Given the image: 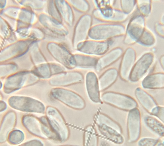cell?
<instances>
[{
	"mask_svg": "<svg viewBox=\"0 0 164 146\" xmlns=\"http://www.w3.org/2000/svg\"><path fill=\"white\" fill-rule=\"evenodd\" d=\"M134 93L140 104L150 114L158 106L153 98L143 88L140 87L137 88L135 90Z\"/></svg>",
	"mask_w": 164,
	"mask_h": 146,
	"instance_id": "obj_14",
	"label": "cell"
},
{
	"mask_svg": "<svg viewBox=\"0 0 164 146\" xmlns=\"http://www.w3.org/2000/svg\"><path fill=\"white\" fill-rule=\"evenodd\" d=\"M83 146H98V136L94 126L89 125L84 131Z\"/></svg>",
	"mask_w": 164,
	"mask_h": 146,
	"instance_id": "obj_19",
	"label": "cell"
},
{
	"mask_svg": "<svg viewBox=\"0 0 164 146\" xmlns=\"http://www.w3.org/2000/svg\"><path fill=\"white\" fill-rule=\"evenodd\" d=\"M151 57H144L134 65L130 76L129 80L135 82L139 80L145 74L152 62Z\"/></svg>",
	"mask_w": 164,
	"mask_h": 146,
	"instance_id": "obj_12",
	"label": "cell"
},
{
	"mask_svg": "<svg viewBox=\"0 0 164 146\" xmlns=\"http://www.w3.org/2000/svg\"><path fill=\"white\" fill-rule=\"evenodd\" d=\"M142 130L141 114L136 108L128 111L127 119V140L130 143L137 142L140 138Z\"/></svg>",
	"mask_w": 164,
	"mask_h": 146,
	"instance_id": "obj_6",
	"label": "cell"
},
{
	"mask_svg": "<svg viewBox=\"0 0 164 146\" xmlns=\"http://www.w3.org/2000/svg\"><path fill=\"white\" fill-rule=\"evenodd\" d=\"M1 104L2 105V106H3V107L1 108V111H3L5 109H6V104L3 102H1Z\"/></svg>",
	"mask_w": 164,
	"mask_h": 146,
	"instance_id": "obj_26",
	"label": "cell"
},
{
	"mask_svg": "<svg viewBox=\"0 0 164 146\" xmlns=\"http://www.w3.org/2000/svg\"><path fill=\"white\" fill-rule=\"evenodd\" d=\"M9 103L14 109L21 111L42 113L45 111L44 106L41 102L29 97H12Z\"/></svg>",
	"mask_w": 164,
	"mask_h": 146,
	"instance_id": "obj_7",
	"label": "cell"
},
{
	"mask_svg": "<svg viewBox=\"0 0 164 146\" xmlns=\"http://www.w3.org/2000/svg\"><path fill=\"white\" fill-rule=\"evenodd\" d=\"M73 146V145H61V146Z\"/></svg>",
	"mask_w": 164,
	"mask_h": 146,
	"instance_id": "obj_27",
	"label": "cell"
},
{
	"mask_svg": "<svg viewBox=\"0 0 164 146\" xmlns=\"http://www.w3.org/2000/svg\"><path fill=\"white\" fill-rule=\"evenodd\" d=\"M42 141L38 139H34L22 143L17 146H44Z\"/></svg>",
	"mask_w": 164,
	"mask_h": 146,
	"instance_id": "obj_24",
	"label": "cell"
},
{
	"mask_svg": "<svg viewBox=\"0 0 164 146\" xmlns=\"http://www.w3.org/2000/svg\"><path fill=\"white\" fill-rule=\"evenodd\" d=\"M16 121V115L13 112H9L4 116L1 125L0 141L1 143L7 141L9 134L14 130Z\"/></svg>",
	"mask_w": 164,
	"mask_h": 146,
	"instance_id": "obj_13",
	"label": "cell"
},
{
	"mask_svg": "<svg viewBox=\"0 0 164 146\" xmlns=\"http://www.w3.org/2000/svg\"><path fill=\"white\" fill-rule=\"evenodd\" d=\"M37 80V77L30 72H19L7 80L4 84V91L7 93L11 92L22 87L33 84Z\"/></svg>",
	"mask_w": 164,
	"mask_h": 146,
	"instance_id": "obj_8",
	"label": "cell"
},
{
	"mask_svg": "<svg viewBox=\"0 0 164 146\" xmlns=\"http://www.w3.org/2000/svg\"><path fill=\"white\" fill-rule=\"evenodd\" d=\"M84 78L80 72L77 70L65 71L54 76L49 80L52 86H65L83 82Z\"/></svg>",
	"mask_w": 164,
	"mask_h": 146,
	"instance_id": "obj_9",
	"label": "cell"
},
{
	"mask_svg": "<svg viewBox=\"0 0 164 146\" xmlns=\"http://www.w3.org/2000/svg\"><path fill=\"white\" fill-rule=\"evenodd\" d=\"M102 102L124 111H129L138 108L136 101L128 95L112 91L106 92L101 97Z\"/></svg>",
	"mask_w": 164,
	"mask_h": 146,
	"instance_id": "obj_5",
	"label": "cell"
},
{
	"mask_svg": "<svg viewBox=\"0 0 164 146\" xmlns=\"http://www.w3.org/2000/svg\"><path fill=\"white\" fill-rule=\"evenodd\" d=\"M75 68H95L98 58L95 56L82 53L73 54Z\"/></svg>",
	"mask_w": 164,
	"mask_h": 146,
	"instance_id": "obj_17",
	"label": "cell"
},
{
	"mask_svg": "<svg viewBox=\"0 0 164 146\" xmlns=\"http://www.w3.org/2000/svg\"><path fill=\"white\" fill-rule=\"evenodd\" d=\"M22 123L25 128L32 135L40 139L59 143L46 117L38 118L32 115H25L22 118Z\"/></svg>",
	"mask_w": 164,
	"mask_h": 146,
	"instance_id": "obj_2",
	"label": "cell"
},
{
	"mask_svg": "<svg viewBox=\"0 0 164 146\" xmlns=\"http://www.w3.org/2000/svg\"><path fill=\"white\" fill-rule=\"evenodd\" d=\"M144 122L146 127L151 132L160 137H164L163 122L155 117L147 116L144 118Z\"/></svg>",
	"mask_w": 164,
	"mask_h": 146,
	"instance_id": "obj_18",
	"label": "cell"
},
{
	"mask_svg": "<svg viewBox=\"0 0 164 146\" xmlns=\"http://www.w3.org/2000/svg\"><path fill=\"white\" fill-rule=\"evenodd\" d=\"M118 75V71L114 68H109L103 72L98 78L100 92L112 86L116 80Z\"/></svg>",
	"mask_w": 164,
	"mask_h": 146,
	"instance_id": "obj_16",
	"label": "cell"
},
{
	"mask_svg": "<svg viewBox=\"0 0 164 146\" xmlns=\"http://www.w3.org/2000/svg\"><path fill=\"white\" fill-rule=\"evenodd\" d=\"M91 23V17L87 14L81 16L77 21L73 36V44L75 48L78 44L87 40Z\"/></svg>",
	"mask_w": 164,
	"mask_h": 146,
	"instance_id": "obj_10",
	"label": "cell"
},
{
	"mask_svg": "<svg viewBox=\"0 0 164 146\" xmlns=\"http://www.w3.org/2000/svg\"><path fill=\"white\" fill-rule=\"evenodd\" d=\"M94 126L98 136L117 145L124 141L120 125L107 115L100 113L96 116Z\"/></svg>",
	"mask_w": 164,
	"mask_h": 146,
	"instance_id": "obj_1",
	"label": "cell"
},
{
	"mask_svg": "<svg viewBox=\"0 0 164 146\" xmlns=\"http://www.w3.org/2000/svg\"><path fill=\"white\" fill-rule=\"evenodd\" d=\"M25 137L24 133L21 130L14 129L9 134L7 141L11 145H19L24 141Z\"/></svg>",
	"mask_w": 164,
	"mask_h": 146,
	"instance_id": "obj_21",
	"label": "cell"
},
{
	"mask_svg": "<svg viewBox=\"0 0 164 146\" xmlns=\"http://www.w3.org/2000/svg\"><path fill=\"white\" fill-rule=\"evenodd\" d=\"M85 79L87 93L90 100L95 103H101L98 78L95 73L92 71L88 72Z\"/></svg>",
	"mask_w": 164,
	"mask_h": 146,
	"instance_id": "obj_11",
	"label": "cell"
},
{
	"mask_svg": "<svg viewBox=\"0 0 164 146\" xmlns=\"http://www.w3.org/2000/svg\"><path fill=\"white\" fill-rule=\"evenodd\" d=\"M164 137L155 138L144 137L137 141L138 146H164Z\"/></svg>",
	"mask_w": 164,
	"mask_h": 146,
	"instance_id": "obj_20",
	"label": "cell"
},
{
	"mask_svg": "<svg viewBox=\"0 0 164 146\" xmlns=\"http://www.w3.org/2000/svg\"><path fill=\"white\" fill-rule=\"evenodd\" d=\"M164 113V107L158 105L153 109L150 114L158 117L160 120L163 122Z\"/></svg>",
	"mask_w": 164,
	"mask_h": 146,
	"instance_id": "obj_23",
	"label": "cell"
},
{
	"mask_svg": "<svg viewBox=\"0 0 164 146\" xmlns=\"http://www.w3.org/2000/svg\"><path fill=\"white\" fill-rule=\"evenodd\" d=\"M46 115L50 127L60 143L66 141L69 137V131L61 113L56 108L49 107L47 109Z\"/></svg>",
	"mask_w": 164,
	"mask_h": 146,
	"instance_id": "obj_3",
	"label": "cell"
},
{
	"mask_svg": "<svg viewBox=\"0 0 164 146\" xmlns=\"http://www.w3.org/2000/svg\"><path fill=\"white\" fill-rule=\"evenodd\" d=\"M141 85L143 88L161 89L164 87V74L159 72L150 74L143 80Z\"/></svg>",
	"mask_w": 164,
	"mask_h": 146,
	"instance_id": "obj_15",
	"label": "cell"
},
{
	"mask_svg": "<svg viewBox=\"0 0 164 146\" xmlns=\"http://www.w3.org/2000/svg\"><path fill=\"white\" fill-rule=\"evenodd\" d=\"M50 93L54 98L72 109L81 110L85 107L86 103L83 98L70 90L56 87L53 88Z\"/></svg>",
	"mask_w": 164,
	"mask_h": 146,
	"instance_id": "obj_4",
	"label": "cell"
},
{
	"mask_svg": "<svg viewBox=\"0 0 164 146\" xmlns=\"http://www.w3.org/2000/svg\"><path fill=\"white\" fill-rule=\"evenodd\" d=\"M98 146H111L110 144L107 141L104 140H101L99 141Z\"/></svg>",
	"mask_w": 164,
	"mask_h": 146,
	"instance_id": "obj_25",
	"label": "cell"
},
{
	"mask_svg": "<svg viewBox=\"0 0 164 146\" xmlns=\"http://www.w3.org/2000/svg\"><path fill=\"white\" fill-rule=\"evenodd\" d=\"M71 5L80 12H86L89 9V4L86 1H69Z\"/></svg>",
	"mask_w": 164,
	"mask_h": 146,
	"instance_id": "obj_22",
	"label": "cell"
}]
</instances>
